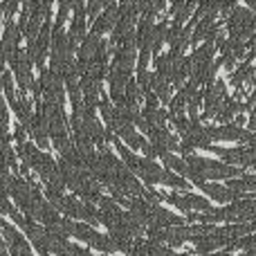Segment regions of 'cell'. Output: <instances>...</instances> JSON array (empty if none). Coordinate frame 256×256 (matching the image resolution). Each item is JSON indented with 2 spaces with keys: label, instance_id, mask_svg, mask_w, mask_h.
I'll use <instances>...</instances> for the list:
<instances>
[{
  "label": "cell",
  "instance_id": "1",
  "mask_svg": "<svg viewBox=\"0 0 256 256\" xmlns=\"http://www.w3.org/2000/svg\"><path fill=\"white\" fill-rule=\"evenodd\" d=\"M227 27H230L232 38H236V40L252 38V34L256 32V14L250 12V9H243V7L234 9L232 16H230Z\"/></svg>",
  "mask_w": 256,
  "mask_h": 256
},
{
  "label": "cell",
  "instance_id": "2",
  "mask_svg": "<svg viewBox=\"0 0 256 256\" xmlns=\"http://www.w3.org/2000/svg\"><path fill=\"white\" fill-rule=\"evenodd\" d=\"M209 130V137L216 142H252V132L245 130L240 126H234V124H227V126H220V128H207Z\"/></svg>",
  "mask_w": 256,
  "mask_h": 256
},
{
  "label": "cell",
  "instance_id": "3",
  "mask_svg": "<svg viewBox=\"0 0 256 256\" xmlns=\"http://www.w3.org/2000/svg\"><path fill=\"white\" fill-rule=\"evenodd\" d=\"M204 106H207V110H204V120L212 117V115H218V112L227 106L225 84H222V81H216V86H212V88L207 90V94H204Z\"/></svg>",
  "mask_w": 256,
  "mask_h": 256
},
{
  "label": "cell",
  "instance_id": "4",
  "mask_svg": "<svg viewBox=\"0 0 256 256\" xmlns=\"http://www.w3.org/2000/svg\"><path fill=\"white\" fill-rule=\"evenodd\" d=\"M166 200L171 204H176L178 209H184V212H194V209H198V212H204V214L212 212V204H209L204 198H200V196H194V194H186V196H182V198L178 194H171V196H166Z\"/></svg>",
  "mask_w": 256,
  "mask_h": 256
},
{
  "label": "cell",
  "instance_id": "5",
  "mask_svg": "<svg viewBox=\"0 0 256 256\" xmlns=\"http://www.w3.org/2000/svg\"><path fill=\"white\" fill-rule=\"evenodd\" d=\"M2 232H4V240H7V248L12 250L14 256H32L30 245L25 243V238H22V236L18 234V232L14 230L9 222H4V225H2Z\"/></svg>",
  "mask_w": 256,
  "mask_h": 256
},
{
  "label": "cell",
  "instance_id": "6",
  "mask_svg": "<svg viewBox=\"0 0 256 256\" xmlns=\"http://www.w3.org/2000/svg\"><path fill=\"white\" fill-rule=\"evenodd\" d=\"M120 18H122L120 7H117V4H110V7L104 9V14L94 20L92 32L94 34H104V32H108V30H115L117 22H120Z\"/></svg>",
  "mask_w": 256,
  "mask_h": 256
},
{
  "label": "cell",
  "instance_id": "7",
  "mask_svg": "<svg viewBox=\"0 0 256 256\" xmlns=\"http://www.w3.org/2000/svg\"><path fill=\"white\" fill-rule=\"evenodd\" d=\"M86 16H88V12H86L84 7L74 9V22H72V32H70V36H68L72 50H76L79 40H86Z\"/></svg>",
  "mask_w": 256,
  "mask_h": 256
},
{
  "label": "cell",
  "instance_id": "8",
  "mask_svg": "<svg viewBox=\"0 0 256 256\" xmlns=\"http://www.w3.org/2000/svg\"><path fill=\"white\" fill-rule=\"evenodd\" d=\"M12 66H14V74H16V79H18V86H20V88H27V84H30L32 61L22 56V52H16L12 56Z\"/></svg>",
  "mask_w": 256,
  "mask_h": 256
},
{
  "label": "cell",
  "instance_id": "9",
  "mask_svg": "<svg viewBox=\"0 0 256 256\" xmlns=\"http://www.w3.org/2000/svg\"><path fill=\"white\" fill-rule=\"evenodd\" d=\"M137 173H140L146 182L155 184V182H162L164 180V173H166V171H162V168H160L155 162H150V160H142V162H140V171H137Z\"/></svg>",
  "mask_w": 256,
  "mask_h": 256
},
{
  "label": "cell",
  "instance_id": "10",
  "mask_svg": "<svg viewBox=\"0 0 256 256\" xmlns=\"http://www.w3.org/2000/svg\"><path fill=\"white\" fill-rule=\"evenodd\" d=\"M202 191H207L212 198H216L218 202H230V200H234L236 196H234V191L232 189H227V186H220V184H216V182H204L202 186H200Z\"/></svg>",
  "mask_w": 256,
  "mask_h": 256
},
{
  "label": "cell",
  "instance_id": "11",
  "mask_svg": "<svg viewBox=\"0 0 256 256\" xmlns=\"http://www.w3.org/2000/svg\"><path fill=\"white\" fill-rule=\"evenodd\" d=\"M115 146H117V150H120V155H122V158H124L126 166L130 168V171H140V162H142V160L137 158V155H132L130 150H128V148H126L124 144H122L120 140H115Z\"/></svg>",
  "mask_w": 256,
  "mask_h": 256
},
{
  "label": "cell",
  "instance_id": "12",
  "mask_svg": "<svg viewBox=\"0 0 256 256\" xmlns=\"http://www.w3.org/2000/svg\"><path fill=\"white\" fill-rule=\"evenodd\" d=\"M162 184H168V186H176V189H189V184L184 182V178L182 176H176V173H171V171H166L164 173V180H162Z\"/></svg>",
  "mask_w": 256,
  "mask_h": 256
}]
</instances>
